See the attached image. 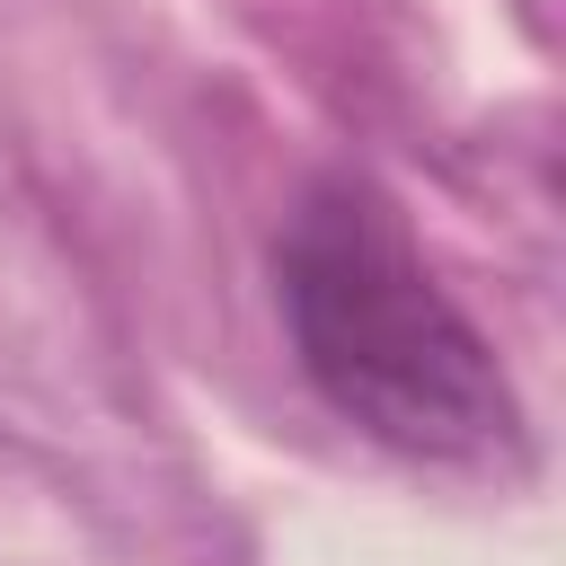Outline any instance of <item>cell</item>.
<instances>
[{
    "label": "cell",
    "mask_w": 566,
    "mask_h": 566,
    "mask_svg": "<svg viewBox=\"0 0 566 566\" xmlns=\"http://www.w3.org/2000/svg\"><path fill=\"white\" fill-rule=\"evenodd\" d=\"M274 292H283V327L310 389L354 433L442 469L522 460V398L495 345L433 283L424 248L371 186L327 177L301 195L274 248Z\"/></svg>",
    "instance_id": "6da1fadb"
}]
</instances>
